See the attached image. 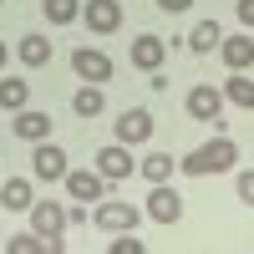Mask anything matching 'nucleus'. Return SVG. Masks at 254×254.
Instances as JSON below:
<instances>
[{"instance_id": "nucleus-6", "label": "nucleus", "mask_w": 254, "mask_h": 254, "mask_svg": "<svg viewBox=\"0 0 254 254\" xmlns=\"http://www.w3.org/2000/svg\"><path fill=\"white\" fill-rule=\"evenodd\" d=\"M153 112H147V107H132V112H122L117 122H112V132H117V142H127V147H137V142H147V137H153Z\"/></svg>"}, {"instance_id": "nucleus-19", "label": "nucleus", "mask_w": 254, "mask_h": 254, "mask_svg": "<svg viewBox=\"0 0 254 254\" xmlns=\"http://www.w3.org/2000/svg\"><path fill=\"white\" fill-rule=\"evenodd\" d=\"M224 102H234V107H244V112H254V76H244V71H234L224 81Z\"/></svg>"}, {"instance_id": "nucleus-18", "label": "nucleus", "mask_w": 254, "mask_h": 254, "mask_svg": "<svg viewBox=\"0 0 254 254\" xmlns=\"http://www.w3.org/2000/svg\"><path fill=\"white\" fill-rule=\"evenodd\" d=\"M219 41H224V31H219V20H198V26L188 31V51H198V56H208V51H219Z\"/></svg>"}, {"instance_id": "nucleus-14", "label": "nucleus", "mask_w": 254, "mask_h": 254, "mask_svg": "<svg viewBox=\"0 0 254 254\" xmlns=\"http://www.w3.org/2000/svg\"><path fill=\"white\" fill-rule=\"evenodd\" d=\"M219 51H224V66H229V71H249V66H254V36H249V31H244V36H224Z\"/></svg>"}, {"instance_id": "nucleus-24", "label": "nucleus", "mask_w": 254, "mask_h": 254, "mask_svg": "<svg viewBox=\"0 0 254 254\" xmlns=\"http://www.w3.org/2000/svg\"><path fill=\"white\" fill-rule=\"evenodd\" d=\"M112 254H142V239H132V229H122L112 239Z\"/></svg>"}, {"instance_id": "nucleus-15", "label": "nucleus", "mask_w": 254, "mask_h": 254, "mask_svg": "<svg viewBox=\"0 0 254 254\" xmlns=\"http://www.w3.org/2000/svg\"><path fill=\"white\" fill-rule=\"evenodd\" d=\"M15 56H20V66L41 71V66H46V61H51V36H20Z\"/></svg>"}, {"instance_id": "nucleus-10", "label": "nucleus", "mask_w": 254, "mask_h": 254, "mask_svg": "<svg viewBox=\"0 0 254 254\" xmlns=\"http://www.w3.org/2000/svg\"><path fill=\"white\" fill-rule=\"evenodd\" d=\"M81 15H87V31L92 36H112L122 26V5H117V0H87Z\"/></svg>"}, {"instance_id": "nucleus-3", "label": "nucleus", "mask_w": 254, "mask_h": 254, "mask_svg": "<svg viewBox=\"0 0 254 254\" xmlns=\"http://www.w3.org/2000/svg\"><path fill=\"white\" fill-rule=\"evenodd\" d=\"M137 219H142V208H137V203H122V198H102V203H97V214H92V224H97V229H107V234L137 229Z\"/></svg>"}, {"instance_id": "nucleus-28", "label": "nucleus", "mask_w": 254, "mask_h": 254, "mask_svg": "<svg viewBox=\"0 0 254 254\" xmlns=\"http://www.w3.org/2000/svg\"><path fill=\"white\" fill-rule=\"evenodd\" d=\"M5 61H10V51H5V41H0V71H5Z\"/></svg>"}, {"instance_id": "nucleus-8", "label": "nucleus", "mask_w": 254, "mask_h": 254, "mask_svg": "<svg viewBox=\"0 0 254 254\" xmlns=\"http://www.w3.org/2000/svg\"><path fill=\"white\" fill-rule=\"evenodd\" d=\"M147 219H153V224H178V219H183V198H178V188L153 183V193H147Z\"/></svg>"}, {"instance_id": "nucleus-21", "label": "nucleus", "mask_w": 254, "mask_h": 254, "mask_svg": "<svg viewBox=\"0 0 254 254\" xmlns=\"http://www.w3.org/2000/svg\"><path fill=\"white\" fill-rule=\"evenodd\" d=\"M0 203H5V208H31L36 198H31V183L26 178H5V183H0Z\"/></svg>"}, {"instance_id": "nucleus-17", "label": "nucleus", "mask_w": 254, "mask_h": 254, "mask_svg": "<svg viewBox=\"0 0 254 254\" xmlns=\"http://www.w3.org/2000/svg\"><path fill=\"white\" fill-rule=\"evenodd\" d=\"M31 97V81L26 76H0V112H20Z\"/></svg>"}, {"instance_id": "nucleus-12", "label": "nucleus", "mask_w": 254, "mask_h": 254, "mask_svg": "<svg viewBox=\"0 0 254 254\" xmlns=\"http://www.w3.org/2000/svg\"><path fill=\"white\" fill-rule=\"evenodd\" d=\"M127 56H132L137 71H163V61H168V41H163V36H137Z\"/></svg>"}, {"instance_id": "nucleus-5", "label": "nucleus", "mask_w": 254, "mask_h": 254, "mask_svg": "<svg viewBox=\"0 0 254 254\" xmlns=\"http://www.w3.org/2000/svg\"><path fill=\"white\" fill-rule=\"evenodd\" d=\"M71 71H76L81 81H97V87H102V81L112 76V56L97 51V46H76V51H71Z\"/></svg>"}, {"instance_id": "nucleus-4", "label": "nucleus", "mask_w": 254, "mask_h": 254, "mask_svg": "<svg viewBox=\"0 0 254 254\" xmlns=\"http://www.w3.org/2000/svg\"><path fill=\"white\" fill-rule=\"evenodd\" d=\"M31 173L41 178V183H61L66 178V153L46 137V142H36V153H31Z\"/></svg>"}, {"instance_id": "nucleus-22", "label": "nucleus", "mask_w": 254, "mask_h": 254, "mask_svg": "<svg viewBox=\"0 0 254 254\" xmlns=\"http://www.w3.org/2000/svg\"><path fill=\"white\" fill-rule=\"evenodd\" d=\"M41 10H46L51 26H71V20L81 15V0H41Z\"/></svg>"}, {"instance_id": "nucleus-23", "label": "nucleus", "mask_w": 254, "mask_h": 254, "mask_svg": "<svg viewBox=\"0 0 254 254\" xmlns=\"http://www.w3.org/2000/svg\"><path fill=\"white\" fill-rule=\"evenodd\" d=\"M41 249H46V239H41L36 229H31V234H10L5 239V254H41Z\"/></svg>"}, {"instance_id": "nucleus-29", "label": "nucleus", "mask_w": 254, "mask_h": 254, "mask_svg": "<svg viewBox=\"0 0 254 254\" xmlns=\"http://www.w3.org/2000/svg\"><path fill=\"white\" fill-rule=\"evenodd\" d=\"M0 5H5V0H0Z\"/></svg>"}, {"instance_id": "nucleus-16", "label": "nucleus", "mask_w": 254, "mask_h": 254, "mask_svg": "<svg viewBox=\"0 0 254 254\" xmlns=\"http://www.w3.org/2000/svg\"><path fill=\"white\" fill-rule=\"evenodd\" d=\"M71 107H76V117H102V112H107V97H102L97 81H81L76 97H71Z\"/></svg>"}, {"instance_id": "nucleus-11", "label": "nucleus", "mask_w": 254, "mask_h": 254, "mask_svg": "<svg viewBox=\"0 0 254 254\" xmlns=\"http://www.w3.org/2000/svg\"><path fill=\"white\" fill-rule=\"evenodd\" d=\"M183 107H188V117H198V122H224L219 112H224V92L219 87H193L183 97Z\"/></svg>"}, {"instance_id": "nucleus-7", "label": "nucleus", "mask_w": 254, "mask_h": 254, "mask_svg": "<svg viewBox=\"0 0 254 254\" xmlns=\"http://www.w3.org/2000/svg\"><path fill=\"white\" fill-rule=\"evenodd\" d=\"M97 173L107 178V183L137 173V163H132V153H127V142H107V147H102V153H97Z\"/></svg>"}, {"instance_id": "nucleus-25", "label": "nucleus", "mask_w": 254, "mask_h": 254, "mask_svg": "<svg viewBox=\"0 0 254 254\" xmlns=\"http://www.w3.org/2000/svg\"><path fill=\"white\" fill-rule=\"evenodd\" d=\"M234 188H239V198H244V203L254 208V168H244V173L234 178Z\"/></svg>"}, {"instance_id": "nucleus-1", "label": "nucleus", "mask_w": 254, "mask_h": 254, "mask_svg": "<svg viewBox=\"0 0 254 254\" xmlns=\"http://www.w3.org/2000/svg\"><path fill=\"white\" fill-rule=\"evenodd\" d=\"M234 163H239V147L229 142V137H214L208 147H193V153L183 158V173H193V178H208V173H229Z\"/></svg>"}, {"instance_id": "nucleus-20", "label": "nucleus", "mask_w": 254, "mask_h": 254, "mask_svg": "<svg viewBox=\"0 0 254 254\" xmlns=\"http://www.w3.org/2000/svg\"><path fill=\"white\" fill-rule=\"evenodd\" d=\"M173 168H178V163L168 158V153H153V158H142V163H137V173H142L147 183H168V178H173Z\"/></svg>"}, {"instance_id": "nucleus-26", "label": "nucleus", "mask_w": 254, "mask_h": 254, "mask_svg": "<svg viewBox=\"0 0 254 254\" xmlns=\"http://www.w3.org/2000/svg\"><path fill=\"white\" fill-rule=\"evenodd\" d=\"M234 15H239V26L249 31V26H254V0H239V5H234Z\"/></svg>"}, {"instance_id": "nucleus-27", "label": "nucleus", "mask_w": 254, "mask_h": 254, "mask_svg": "<svg viewBox=\"0 0 254 254\" xmlns=\"http://www.w3.org/2000/svg\"><path fill=\"white\" fill-rule=\"evenodd\" d=\"M188 5H193V0H158V10H168V15H183Z\"/></svg>"}, {"instance_id": "nucleus-2", "label": "nucleus", "mask_w": 254, "mask_h": 254, "mask_svg": "<svg viewBox=\"0 0 254 254\" xmlns=\"http://www.w3.org/2000/svg\"><path fill=\"white\" fill-rule=\"evenodd\" d=\"M31 229H36V234L46 239V249L56 254V249H61V234H66V208H61L56 198L31 203Z\"/></svg>"}, {"instance_id": "nucleus-9", "label": "nucleus", "mask_w": 254, "mask_h": 254, "mask_svg": "<svg viewBox=\"0 0 254 254\" xmlns=\"http://www.w3.org/2000/svg\"><path fill=\"white\" fill-rule=\"evenodd\" d=\"M61 183H66V193L81 198V203H102V188H107V178H102L97 168H92V173H87V168H66Z\"/></svg>"}, {"instance_id": "nucleus-13", "label": "nucleus", "mask_w": 254, "mask_h": 254, "mask_svg": "<svg viewBox=\"0 0 254 254\" xmlns=\"http://www.w3.org/2000/svg\"><path fill=\"white\" fill-rule=\"evenodd\" d=\"M10 132H15L20 142H46V137H51V117H46V112L20 107V112L10 117Z\"/></svg>"}]
</instances>
